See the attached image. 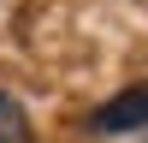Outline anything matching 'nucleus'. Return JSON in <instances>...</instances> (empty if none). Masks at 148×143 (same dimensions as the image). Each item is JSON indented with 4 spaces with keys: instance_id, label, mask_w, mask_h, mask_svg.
<instances>
[{
    "instance_id": "obj_1",
    "label": "nucleus",
    "mask_w": 148,
    "mask_h": 143,
    "mask_svg": "<svg viewBox=\"0 0 148 143\" xmlns=\"http://www.w3.org/2000/svg\"><path fill=\"white\" fill-rule=\"evenodd\" d=\"M89 125L107 131V137H119V131H148V83H130V90H119L113 101H101Z\"/></svg>"
},
{
    "instance_id": "obj_2",
    "label": "nucleus",
    "mask_w": 148,
    "mask_h": 143,
    "mask_svg": "<svg viewBox=\"0 0 148 143\" xmlns=\"http://www.w3.org/2000/svg\"><path fill=\"white\" fill-rule=\"evenodd\" d=\"M0 143H30V119L6 90H0Z\"/></svg>"
}]
</instances>
